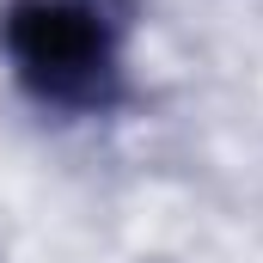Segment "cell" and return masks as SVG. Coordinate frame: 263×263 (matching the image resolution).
<instances>
[{
    "label": "cell",
    "mask_w": 263,
    "mask_h": 263,
    "mask_svg": "<svg viewBox=\"0 0 263 263\" xmlns=\"http://www.w3.org/2000/svg\"><path fill=\"white\" fill-rule=\"evenodd\" d=\"M135 0H6L0 49L49 110H104L123 92Z\"/></svg>",
    "instance_id": "6da1fadb"
}]
</instances>
